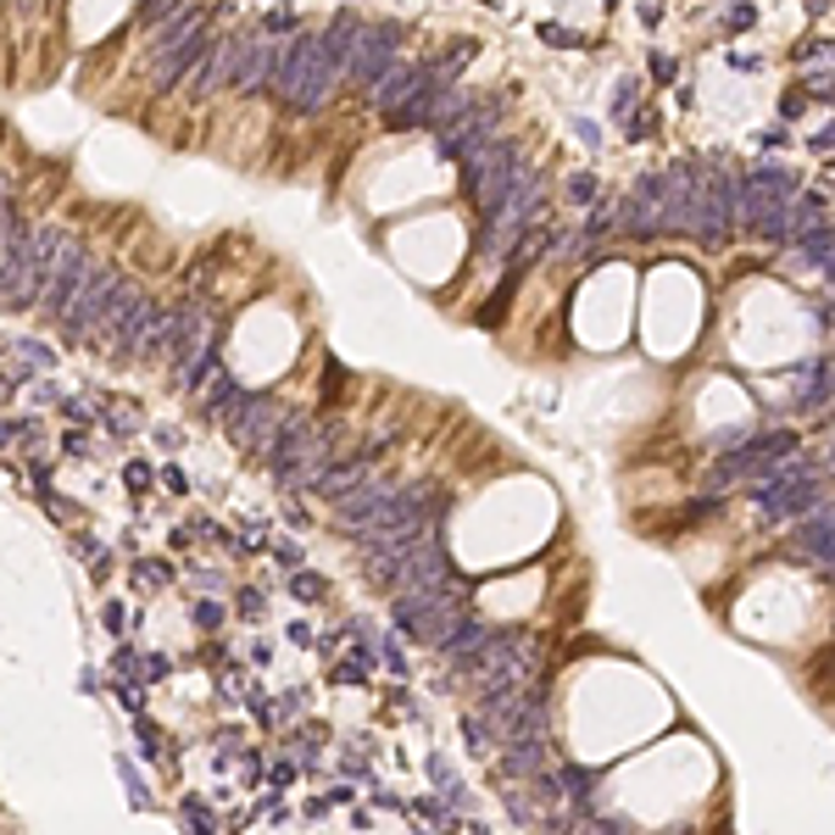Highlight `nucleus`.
Returning a JSON list of instances; mask_svg holds the SVG:
<instances>
[{"label": "nucleus", "instance_id": "nucleus-17", "mask_svg": "<svg viewBox=\"0 0 835 835\" xmlns=\"http://www.w3.org/2000/svg\"><path fill=\"white\" fill-rule=\"evenodd\" d=\"M417 84H424V62H407V56H396V62H390V67H385L374 84H368L363 96H368V107H374V112H390L396 101H407V96L417 90Z\"/></svg>", "mask_w": 835, "mask_h": 835}, {"label": "nucleus", "instance_id": "nucleus-26", "mask_svg": "<svg viewBox=\"0 0 835 835\" xmlns=\"http://www.w3.org/2000/svg\"><path fill=\"white\" fill-rule=\"evenodd\" d=\"M290 597H301V602H323V579H318V574L290 568Z\"/></svg>", "mask_w": 835, "mask_h": 835}, {"label": "nucleus", "instance_id": "nucleus-35", "mask_svg": "<svg viewBox=\"0 0 835 835\" xmlns=\"http://www.w3.org/2000/svg\"><path fill=\"white\" fill-rule=\"evenodd\" d=\"M134 579H140V584H167V579H174V563H140Z\"/></svg>", "mask_w": 835, "mask_h": 835}, {"label": "nucleus", "instance_id": "nucleus-38", "mask_svg": "<svg viewBox=\"0 0 835 835\" xmlns=\"http://www.w3.org/2000/svg\"><path fill=\"white\" fill-rule=\"evenodd\" d=\"M123 780H129V797H134V802H151V791L140 786V775H134V764H129V758H123Z\"/></svg>", "mask_w": 835, "mask_h": 835}, {"label": "nucleus", "instance_id": "nucleus-27", "mask_svg": "<svg viewBox=\"0 0 835 835\" xmlns=\"http://www.w3.org/2000/svg\"><path fill=\"white\" fill-rule=\"evenodd\" d=\"M463 735H468V746H474V752H490V746H496V730H490L479 713H468V719H463Z\"/></svg>", "mask_w": 835, "mask_h": 835}, {"label": "nucleus", "instance_id": "nucleus-44", "mask_svg": "<svg viewBox=\"0 0 835 835\" xmlns=\"http://www.w3.org/2000/svg\"><path fill=\"white\" fill-rule=\"evenodd\" d=\"M167 474V490H190V479H185V468H162Z\"/></svg>", "mask_w": 835, "mask_h": 835}, {"label": "nucleus", "instance_id": "nucleus-30", "mask_svg": "<svg viewBox=\"0 0 835 835\" xmlns=\"http://www.w3.org/2000/svg\"><path fill=\"white\" fill-rule=\"evenodd\" d=\"M223 619H229V613H223V602H212V597H207V602H196V624H201L207 635H218V630H223Z\"/></svg>", "mask_w": 835, "mask_h": 835}, {"label": "nucleus", "instance_id": "nucleus-19", "mask_svg": "<svg viewBox=\"0 0 835 835\" xmlns=\"http://www.w3.org/2000/svg\"><path fill=\"white\" fill-rule=\"evenodd\" d=\"M546 758H552V741H546V735H524V741H508V746H501L496 775H501V780H530V775L546 769Z\"/></svg>", "mask_w": 835, "mask_h": 835}, {"label": "nucleus", "instance_id": "nucleus-5", "mask_svg": "<svg viewBox=\"0 0 835 835\" xmlns=\"http://www.w3.org/2000/svg\"><path fill=\"white\" fill-rule=\"evenodd\" d=\"M396 630L412 635L417 646H441L446 630L457 619H468V602H457V584H441V591H396V608H390Z\"/></svg>", "mask_w": 835, "mask_h": 835}, {"label": "nucleus", "instance_id": "nucleus-4", "mask_svg": "<svg viewBox=\"0 0 835 835\" xmlns=\"http://www.w3.org/2000/svg\"><path fill=\"white\" fill-rule=\"evenodd\" d=\"M67 229L62 223H40L23 234L18 245V257L0 268V312H29L40 301V285H45V268L56 263V250H62Z\"/></svg>", "mask_w": 835, "mask_h": 835}, {"label": "nucleus", "instance_id": "nucleus-32", "mask_svg": "<svg viewBox=\"0 0 835 835\" xmlns=\"http://www.w3.org/2000/svg\"><path fill=\"white\" fill-rule=\"evenodd\" d=\"M301 563H307V552H301L296 541H279V546H274V568H279V574H290V568H301Z\"/></svg>", "mask_w": 835, "mask_h": 835}, {"label": "nucleus", "instance_id": "nucleus-45", "mask_svg": "<svg viewBox=\"0 0 835 835\" xmlns=\"http://www.w3.org/2000/svg\"><path fill=\"white\" fill-rule=\"evenodd\" d=\"M797 112H802V96H797V90H791V96H786V101H780V118H797Z\"/></svg>", "mask_w": 835, "mask_h": 835}, {"label": "nucleus", "instance_id": "nucleus-1", "mask_svg": "<svg viewBox=\"0 0 835 835\" xmlns=\"http://www.w3.org/2000/svg\"><path fill=\"white\" fill-rule=\"evenodd\" d=\"M212 40V12L207 7H185L174 18H162L156 29H145V56H151V90H179V78L190 73V62L207 51Z\"/></svg>", "mask_w": 835, "mask_h": 835}, {"label": "nucleus", "instance_id": "nucleus-29", "mask_svg": "<svg viewBox=\"0 0 835 835\" xmlns=\"http://www.w3.org/2000/svg\"><path fill=\"white\" fill-rule=\"evenodd\" d=\"M374 646H379V663L390 668V675H407V652H401L396 635H385V641H374Z\"/></svg>", "mask_w": 835, "mask_h": 835}, {"label": "nucleus", "instance_id": "nucleus-28", "mask_svg": "<svg viewBox=\"0 0 835 835\" xmlns=\"http://www.w3.org/2000/svg\"><path fill=\"white\" fill-rule=\"evenodd\" d=\"M301 708H307V691H285V702L268 708V724H290V719H301Z\"/></svg>", "mask_w": 835, "mask_h": 835}, {"label": "nucleus", "instance_id": "nucleus-16", "mask_svg": "<svg viewBox=\"0 0 835 835\" xmlns=\"http://www.w3.org/2000/svg\"><path fill=\"white\" fill-rule=\"evenodd\" d=\"M830 535H835V513H830V496H824V501H813V508L797 519V552H802L819 574H830V557H835Z\"/></svg>", "mask_w": 835, "mask_h": 835}, {"label": "nucleus", "instance_id": "nucleus-40", "mask_svg": "<svg viewBox=\"0 0 835 835\" xmlns=\"http://www.w3.org/2000/svg\"><path fill=\"white\" fill-rule=\"evenodd\" d=\"M129 490H151V468H145V463L129 468Z\"/></svg>", "mask_w": 835, "mask_h": 835}, {"label": "nucleus", "instance_id": "nucleus-12", "mask_svg": "<svg viewBox=\"0 0 835 835\" xmlns=\"http://www.w3.org/2000/svg\"><path fill=\"white\" fill-rule=\"evenodd\" d=\"M90 257H96V250H90V245H84V240H73V234L62 240V250H56V263L45 268V285H40V301H34V307H40V312H45L51 323H56V318H62V307L73 301V285L84 279V268H90Z\"/></svg>", "mask_w": 835, "mask_h": 835}, {"label": "nucleus", "instance_id": "nucleus-43", "mask_svg": "<svg viewBox=\"0 0 835 835\" xmlns=\"http://www.w3.org/2000/svg\"><path fill=\"white\" fill-rule=\"evenodd\" d=\"M652 67H657V78H675V56H663V51H657V56H652Z\"/></svg>", "mask_w": 835, "mask_h": 835}, {"label": "nucleus", "instance_id": "nucleus-34", "mask_svg": "<svg viewBox=\"0 0 835 835\" xmlns=\"http://www.w3.org/2000/svg\"><path fill=\"white\" fill-rule=\"evenodd\" d=\"M234 602H240V613H245V619H263V608H268V597L257 591V584H245V591H240Z\"/></svg>", "mask_w": 835, "mask_h": 835}, {"label": "nucleus", "instance_id": "nucleus-11", "mask_svg": "<svg viewBox=\"0 0 835 835\" xmlns=\"http://www.w3.org/2000/svg\"><path fill=\"white\" fill-rule=\"evenodd\" d=\"M234 62H240V34H218V40H207V51H201V56L190 62V73L179 78V96H190V101H212L218 90H229Z\"/></svg>", "mask_w": 835, "mask_h": 835}, {"label": "nucleus", "instance_id": "nucleus-36", "mask_svg": "<svg viewBox=\"0 0 835 835\" xmlns=\"http://www.w3.org/2000/svg\"><path fill=\"white\" fill-rule=\"evenodd\" d=\"M190 584H196V591H223V568H196Z\"/></svg>", "mask_w": 835, "mask_h": 835}, {"label": "nucleus", "instance_id": "nucleus-6", "mask_svg": "<svg viewBox=\"0 0 835 835\" xmlns=\"http://www.w3.org/2000/svg\"><path fill=\"white\" fill-rule=\"evenodd\" d=\"M374 584H385V591H441V584H457V563H452L441 535H424V541H412L396 563H385L374 574Z\"/></svg>", "mask_w": 835, "mask_h": 835}, {"label": "nucleus", "instance_id": "nucleus-7", "mask_svg": "<svg viewBox=\"0 0 835 835\" xmlns=\"http://www.w3.org/2000/svg\"><path fill=\"white\" fill-rule=\"evenodd\" d=\"M791 196H797V174H786L780 162H758V167H746V174H741V223H746V229L769 223Z\"/></svg>", "mask_w": 835, "mask_h": 835}, {"label": "nucleus", "instance_id": "nucleus-47", "mask_svg": "<svg viewBox=\"0 0 835 835\" xmlns=\"http://www.w3.org/2000/svg\"><path fill=\"white\" fill-rule=\"evenodd\" d=\"M7 385H12V379H7V374H0V401H7ZM12 390H18V385H12Z\"/></svg>", "mask_w": 835, "mask_h": 835}, {"label": "nucleus", "instance_id": "nucleus-14", "mask_svg": "<svg viewBox=\"0 0 835 835\" xmlns=\"http://www.w3.org/2000/svg\"><path fill=\"white\" fill-rule=\"evenodd\" d=\"M307 435H312V417H301V412H279V424H274V435H268V446H263L268 474H274V485H279V490L290 485V468L301 463Z\"/></svg>", "mask_w": 835, "mask_h": 835}, {"label": "nucleus", "instance_id": "nucleus-23", "mask_svg": "<svg viewBox=\"0 0 835 835\" xmlns=\"http://www.w3.org/2000/svg\"><path fill=\"white\" fill-rule=\"evenodd\" d=\"M179 7H185V0H140V12H134V23H140V34H145V29H156L162 18H174Z\"/></svg>", "mask_w": 835, "mask_h": 835}, {"label": "nucleus", "instance_id": "nucleus-21", "mask_svg": "<svg viewBox=\"0 0 835 835\" xmlns=\"http://www.w3.org/2000/svg\"><path fill=\"white\" fill-rule=\"evenodd\" d=\"M96 424L112 435V441H134L140 430H145V417L134 412V407H123V401H101V412H96Z\"/></svg>", "mask_w": 835, "mask_h": 835}, {"label": "nucleus", "instance_id": "nucleus-41", "mask_svg": "<svg viewBox=\"0 0 835 835\" xmlns=\"http://www.w3.org/2000/svg\"><path fill=\"white\" fill-rule=\"evenodd\" d=\"M268 780H274V786H279V791H285V786H290V780H296V758H290V764H274V775H268Z\"/></svg>", "mask_w": 835, "mask_h": 835}, {"label": "nucleus", "instance_id": "nucleus-31", "mask_svg": "<svg viewBox=\"0 0 835 835\" xmlns=\"http://www.w3.org/2000/svg\"><path fill=\"white\" fill-rule=\"evenodd\" d=\"M185 819H190L201 835H212V830H218V819H212V808H207L201 797H185Z\"/></svg>", "mask_w": 835, "mask_h": 835}, {"label": "nucleus", "instance_id": "nucleus-25", "mask_svg": "<svg viewBox=\"0 0 835 835\" xmlns=\"http://www.w3.org/2000/svg\"><path fill=\"white\" fill-rule=\"evenodd\" d=\"M597 196H602L597 174H574V179H568V201H574V207H591Z\"/></svg>", "mask_w": 835, "mask_h": 835}, {"label": "nucleus", "instance_id": "nucleus-2", "mask_svg": "<svg viewBox=\"0 0 835 835\" xmlns=\"http://www.w3.org/2000/svg\"><path fill=\"white\" fill-rule=\"evenodd\" d=\"M334 84H341V56L323 45V34H290V51L274 73L279 101L296 112H318L334 96Z\"/></svg>", "mask_w": 835, "mask_h": 835}, {"label": "nucleus", "instance_id": "nucleus-42", "mask_svg": "<svg viewBox=\"0 0 835 835\" xmlns=\"http://www.w3.org/2000/svg\"><path fill=\"white\" fill-rule=\"evenodd\" d=\"M56 396H62V390H56V379H40V390H34V401H40V407H51Z\"/></svg>", "mask_w": 835, "mask_h": 835}, {"label": "nucleus", "instance_id": "nucleus-10", "mask_svg": "<svg viewBox=\"0 0 835 835\" xmlns=\"http://www.w3.org/2000/svg\"><path fill=\"white\" fill-rule=\"evenodd\" d=\"M218 417L229 424V441H234V446L263 452V446H268V435H274V424H279V401H274V396H263V390H240Z\"/></svg>", "mask_w": 835, "mask_h": 835}, {"label": "nucleus", "instance_id": "nucleus-8", "mask_svg": "<svg viewBox=\"0 0 835 835\" xmlns=\"http://www.w3.org/2000/svg\"><path fill=\"white\" fill-rule=\"evenodd\" d=\"M401 56V23H379V29H357V40H352V51H346V62H341V78L346 84H357V90H368V84L390 67Z\"/></svg>", "mask_w": 835, "mask_h": 835}, {"label": "nucleus", "instance_id": "nucleus-9", "mask_svg": "<svg viewBox=\"0 0 835 835\" xmlns=\"http://www.w3.org/2000/svg\"><path fill=\"white\" fill-rule=\"evenodd\" d=\"M118 285V268L112 263H101V257H90V268H84V279L73 285V301L62 307V334L67 341H90V323H96V312H101V301H107V290Z\"/></svg>", "mask_w": 835, "mask_h": 835}, {"label": "nucleus", "instance_id": "nucleus-24", "mask_svg": "<svg viewBox=\"0 0 835 835\" xmlns=\"http://www.w3.org/2000/svg\"><path fill=\"white\" fill-rule=\"evenodd\" d=\"M830 401V363H819L808 374V390H802V407H824Z\"/></svg>", "mask_w": 835, "mask_h": 835}, {"label": "nucleus", "instance_id": "nucleus-20", "mask_svg": "<svg viewBox=\"0 0 835 835\" xmlns=\"http://www.w3.org/2000/svg\"><path fill=\"white\" fill-rule=\"evenodd\" d=\"M374 457H379V452L368 446V452H363V457H352V463H329V468L307 485V496H312V501H334V496H346L357 479H368V474H374Z\"/></svg>", "mask_w": 835, "mask_h": 835}, {"label": "nucleus", "instance_id": "nucleus-39", "mask_svg": "<svg viewBox=\"0 0 835 835\" xmlns=\"http://www.w3.org/2000/svg\"><path fill=\"white\" fill-rule=\"evenodd\" d=\"M574 134H579L584 145H602V129H597L591 118H579V123H574Z\"/></svg>", "mask_w": 835, "mask_h": 835}, {"label": "nucleus", "instance_id": "nucleus-18", "mask_svg": "<svg viewBox=\"0 0 835 835\" xmlns=\"http://www.w3.org/2000/svg\"><path fill=\"white\" fill-rule=\"evenodd\" d=\"M485 641H490V624H479V619L468 613V619H457V624L446 630V641H441V663H446V668H457V675H474V663H479Z\"/></svg>", "mask_w": 835, "mask_h": 835}, {"label": "nucleus", "instance_id": "nucleus-3", "mask_svg": "<svg viewBox=\"0 0 835 835\" xmlns=\"http://www.w3.org/2000/svg\"><path fill=\"white\" fill-rule=\"evenodd\" d=\"M697 167V207H691V240L719 245L741 229V174L724 162H691Z\"/></svg>", "mask_w": 835, "mask_h": 835}, {"label": "nucleus", "instance_id": "nucleus-46", "mask_svg": "<svg viewBox=\"0 0 835 835\" xmlns=\"http://www.w3.org/2000/svg\"><path fill=\"white\" fill-rule=\"evenodd\" d=\"M0 201H12V179L7 174H0Z\"/></svg>", "mask_w": 835, "mask_h": 835}, {"label": "nucleus", "instance_id": "nucleus-22", "mask_svg": "<svg viewBox=\"0 0 835 835\" xmlns=\"http://www.w3.org/2000/svg\"><path fill=\"white\" fill-rule=\"evenodd\" d=\"M557 786H563V802H591L597 797V769H584V764H563V775H557Z\"/></svg>", "mask_w": 835, "mask_h": 835}, {"label": "nucleus", "instance_id": "nucleus-15", "mask_svg": "<svg viewBox=\"0 0 835 835\" xmlns=\"http://www.w3.org/2000/svg\"><path fill=\"white\" fill-rule=\"evenodd\" d=\"M145 290L134 285V279H123L118 274V285L107 290V301H101V312H96V323H90V341L84 346H96V352H112L118 346V329H123V318L134 312V301H140Z\"/></svg>", "mask_w": 835, "mask_h": 835}, {"label": "nucleus", "instance_id": "nucleus-13", "mask_svg": "<svg viewBox=\"0 0 835 835\" xmlns=\"http://www.w3.org/2000/svg\"><path fill=\"white\" fill-rule=\"evenodd\" d=\"M162 323H167V307H162V301H151V296H140V301H134V312H129V318H123V329H118V346H112V357H129V363L156 357Z\"/></svg>", "mask_w": 835, "mask_h": 835}, {"label": "nucleus", "instance_id": "nucleus-37", "mask_svg": "<svg viewBox=\"0 0 835 835\" xmlns=\"http://www.w3.org/2000/svg\"><path fill=\"white\" fill-rule=\"evenodd\" d=\"M541 40H552V45H584V40H579V34H568L563 23H546V29H541Z\"/></svg>", "mask_w": 835, "mask_h": 835}, {"label": "nucleus", "instance_id": "nucleus-33", "mask_svg": "<svg viewBox=\"0 0 835 835\" xmlns=\"http://www.w3.org/2000/svg\"><path fill=\"white\" fill-rule=\"evenodd\" d=\"M18 352H23L29 368H56V352H45L40 341H18Z\"/></svg>", "mask_w": 835, "mask_h": 835}]
</instances>
